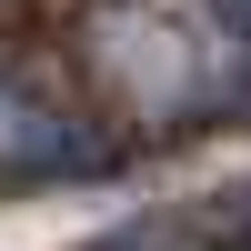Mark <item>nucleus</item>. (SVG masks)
Masks as SVG:
<instances>
[{
  "mask_svg": "<svg viewBox=\"0 0 251 251\" xmlns=\"http://www.w3.org/2000/svg\"><path fill=\"white\" fill-rule=\"evenodd\" d=\"M241 10H251V0H241Z\"/></svg>",
  "mask_w": 251,
  "mask_h": 251,
  "instance_id": "obj_1",
  "label": "nucleus"
}]
</instances>
